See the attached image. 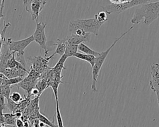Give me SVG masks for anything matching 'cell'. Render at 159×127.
Instances as JSON below:
<instances>
[{
	"mask_svg": "<svg viewBox=\"0 0 159 127\" xmlns=\"http://www.w3.org/2000/svg\"><path fill=\"white\" fill-rule=\"evenodd\" d=\"M4 119H5L4 124H7V125H15L16 123V118H4Z\"/></svg>",
	"mask_w": 159,
	"mask_h": 127,
	"instance_id": "4316f807",
	"label": "cell"
},
{
	"mask_svg": "<svg viewBox=\"0 0 159 127\" xmlns=\"http://www.w3.org/2000/svg\"><path fill=\"white\" fill-rule=\"evenodd\" d=\"M35 87L39 90L40 95V94L43 92V91L46 88L48 87V82L45 79L42 78L41 79H40L37 81V82L35 84Z\"/></svg>",
	"mask_w": 159,
	"mask_h": 127,
	"instance_id": "ac0fdd59",
	"label": "cell"
},
{
	"mask_svg": "<svg viewBox=\"0 0 159 127\" xmlns=\"http://www.w3.org/2000/svg\"><path fill=\"white\" fill-rule=\"evenodd\" d=\"M94 17L100 22L104 23L107 20V13L105 11H101L99 12L97 14L94 15Z\"/></svg>",
	"mask_w": 159,
	"mask_h": 127,
	"instance_id": "7402d4cb",
	"label": "cell"
},
{
	"mask_svg": "<svg viewBox=\"0 0 159 127\" xmlns=\"http://www.w3.org/2000/svg\"><path fill=\"white\" fill-rule=\"evenodd\" d=\"M4 97L0 95V113H2V111L5 108L6 104H5V100H4Z\"/></svg>",
	"mask_w": 159,
	"mask_h": 127,
	"instance_id": "484cf974",
	"label": "cell"
},
{
	"mask_svg": "<svg viewBox=\"0 0 159 127\" xmlns=\"http://www.w3.org/2000/svg\"><path fill=\"white\" fill-rule=\"evenodd\" d=\"M67 58H68L66 57V56L65 55H63L61 56L60 58L59 59V60L57 63V64L55 65V66L52 68L55 76H61V71L63 69H65V68L64 66V64H65V61Z\"/></svg>",
	"mask_w": 159,
	"mask_h": 127,
	"instance_id": "7c38bea8",
	"label": "cell"
},
{
	"mask_svg": "<svg viewBox=\"0 0 159 127\" xmlns=\"http://www.w3.org/2000/svg\"><path fill=\"white\" fill-rule=\"evenodd\" d=\"M16 103L14 102L13 101H12L10 99H7V108L11 111V112H14L16 107Z\"/></svg>",
	"mask_w": 159,
	"mask_h": 127,
	"instance_id": "d4e9b609",
	"label": "cell"
},
{
	"mask_svg": "<svg viewBox=\"0 0 159 127\" xmlns=\"http://www.w3.org/2000/svg\"><path fill=\"white\" fill-rule=\"evenodd\" d=\"M45 125H46L45 124H44L43 123H42V122H41V121H40V123H39V126H40V127H45Z\"/></svg>",
	"mask_w": 159,
	"mask_h": 127,
	"instance_id": "f546056e",
	"label": "cell"
},
{
	"mask_svg": "<svg viewBox=\"0 0 159 127\" xmlns=\"http://www.w3.org/2000/svg\"><path fill=\"white\" fill-rule=\"evenodd\" d=\"M11 85H1L0 95H2L7 99H9L11 95Z\"/></svg>",
	"mask_w": 159,
	"mask_h": 127,
	"instance_id": "44dd1931",
	"label": "cell"
},
{
	"mask_svg": "<svg viewBox=\"0 0 159 127\" xmlns=\"http://www.w3.org/2000/svg\"><path fill=\"white\" fill-rule=\"evenodd\" d=\"M29 73V72H27L26 71L22 70V69H10V68H6L2 73L7 78H14L17 77H22L23 76L25 75V73Z\"/></svg>",
	"mask_w": 159,
	"mask_h": 127,
	"instance_id": "30bf717a",
	"label": "cell"
},
{
	"mask_svg": "<svg viewBox=\"0 0 159 127\" xmlns=\"http://www.w3.org/2000/svg\"><path fill=\"white\" fill-rule=\"evenodd\" d=\"M77 50H78V45L66 43L65 52L64 55H65L67 58L73 56V55L76 53H77Z\"/></svg>",
	"mask_w": 159,
	"mask_h": 127,
	"instance_id": "2e32d148",
	"label": "cell"
},
{
	"mask_svg": "<svg viewBox=\"0 0 159 127\" xmlns=\"http://www.w3.org/2000/svg\"><path fill=\"white\" fill-rule=\"evenodd\" d=\"M55 101H56V119L57 121V124H58L57 125H58V127H64L62 117L60 111L58 100H55Z\"/></svg>",
	"mask_w": 159,
	"mask_h": 127,
	"instance_id": "d6986e66",
	"label": "cell"
},
{
	"mask_svg": "<svg viewBox=\"0 0 159 127\" xmlns=\"http://www.w3.org/2000/svg\"><path fill=\"white\" fill-rule=\"evenodd\" d=\"M151 79L149 82L150 89L156 93L157 102L159 107V68L156 64H153L150 66Z\"/></svg>",
	"mask_w": 159,
	"mask_h": 127,
	"instance_id": "ba28073f",
	"label": "cell"
},
{
	"mask_svg": "<svg viewBox=\"0 0 159 127\" xmlns=\"http://www.w3.org/2000/svg\"><path fill=\"white\" fill-rule=\"evenodd\" d=\"M78 50L79 51H81L84 54L93 55L95 57L98 56L101 53V52H98V51H96L94 50H93L89 47H88L84 43H81L80 45H78Z\"/></svg>",
	"mask_w": 159,
	"mask_h": 127,
	"instance_id": "9a60e30c",
	"label": "cell"
},
{
	"mask_svg": "<svg viewBox=\"0 0 159 127\" xmlns=\"http://www.w3.org/2000/svg\"><path fill=\"white\" fill-rule=\"evenodd\" d=\"M104 23L99 22L95 17L91 19H76L71 20L69 23L68 30L71 33H73L76 29H81L86 33H93L98 36L99 30Z\"/></svg>",
	"mask_w": 159,
	"mask_h": 127,
	"instance_id": "7a4b0ae2",
	"label": "cell"
},
{
	"mask_svg": "<svg viewBox=\"0 0 159 127\" xmlns=\"http://www.w3.org/2000/svg\"><path fill=\"white\" fill-rule=\"evenodd\" d=\"M73 56L75 58H77L80 59H82V60L88 62L91 64L92 69L93 68L94 63H95V59H96V57L94 56L84 54L83 53H81L77 52L73 55Z\"/></svg>",
	"mask_w": 159,
	"mask_h": 127,
	"instance_id": "5bb4252c",
	"label": "cell"
},
{
	"mask_svg": "<svg viewBox=\"0 0 159 127\" xmlns=\"http://www.w3.org/2000/svg\"><path fill=\"white\" fill-rule=\"evenodd\" d=\"M30 95H33L34 96H40V93H39V91L37 89H36L35 87H34L32 90V92H31V94Z\"/></svg>",
	"mask_w": 159,
	"mask_h": 127,
	"instance_id": "83f0119b",
	"label": "cell"
},
{
	"mask_svg": "<svg viewBox=\"0 0 159 127\" xmlns=\"http://www.w3.org/2000/svg\"><path fill=\"white\" fill-rule=\"evenodd\" d=\"M15 115H16V117H20V116H21V113L17 112V113H15Z\"/></svg>",
	"mask_w": 159,
	"mask_h": 127,
	"instance_id": "4dcf8cb0",
	"label": "cell"
},
{
	"mask_svg": "<svg viewBox=\"0 0 159 127\" xmlns=\"http://www.w3.org/2000/svg\"><path fill=\"white\" fill-rule=\"evenodd\" d=\"M14 127H16V126H14Z\"/></svg>",
	"mask_w": 159,
	"mask_h": 127,
	"instance_id": "d6a6232c",
	"label": "cell"
},
{
	"mask_svg": "<svg viewBox=\"0 0 159 127\" xmlns=\"http://www.w3.org/2000/svg\"><path fill=\"white\" fill-rule=\"evenodd\" d=\"M9 99L12 101H13L14 102H15L16 103L22 100V97L21 95L18 92H12V94H11L10 95Z\"/></svg>",
	"mask_w": 159,
	"mask_h": 127,
	"instance_id": "cb8c5ba5",
	"label": "cell"
},
{
	"mask_svg": "<svg viewBox=\"0 0 159 127\" xmlns=\"http://www.w3.org/2000/svg\"><path fill=\"white\" fill-rule=\"evenodd\" d=\"M133 28H134V26H132L130 28H129L126 32H125L120 36L117 37L114 40V42L112 43V44L106 51L101 52L100 55L96 57L95 63H94L93 68L92 69V70H93V72H92V74H93V81H92V84H91V89L93 92H96L97 91L96 83L98 82V77L100 70L102 68V66L106 58H107L108 54L109 53L110 51L113 48V46H115V45L117 43V42L118 41H119L124 36H125L129 32H130Z\"/></svg>",
	"mask_w": 159,
	"mask_h": 127,
	"instance_id": "3957f363",
	"label": "cell"
},
{
	"mask_svg": "<svg viewBox=\"0 0 159 127\" xmlns=\"http://www.w3.org/2000/svg\"><path fill=\"white\" fill-rule=\"evenodd\" d=\"M54 46H57V48L55 50V51L50 56L51 58H53L55 55L58 54L60 56H62L65 54V49H66V42L64 38L63 39H57V43L53 44Z\"/></svg>",
	"mask_w": 159,
	"mask_h": 127,
	"instance_id": "4fadbf2b",
	"label": "cell"
},
{
	"mask_svg": "<svg viewBox=\"0 0 159 127\" xmlns=\"http://www.w3.org/2000/svg\"><path fill=\"white\" fill-rule=\"evenodd\" d=\"M156 64V65L159 68V63H155Z\"/></svg>",
	"mask_w": 159,
	"mask_h": 127,
	"instance_id": "1f68e13d",
	"label": "cell"
},
{
	"mask_svg": "<svg viewBox=\"0 0 159 127\" xmlns=\"http://www.w3.org/2000/svg\"><path fill=\"white\" fill-rule=\"evenodd\" d=\"M37 82H33V81L27 80L26 79L24 78L21 82L16 84L15 85H16L18 87V89L19 88L23 89L27 92L28 95H30L31 94L32 90L35 87Z\"/></svg>",
	"mask_w": 159,
	"mask_h": 127,
	"instance_id": "8fae6325",
	"label": "cell"
},
{
	"mask_svg": "<svg viewBox=\"0 0 159 127\" xmlns=\"http://www.w3.org/2000/svg\"><path fill=\"white\" fill-rule=\"evenodd\" d=\"M154 0H130L127 2L123 3H117V4H111L109 5L102 7L104 11L107 14L116 13L120 14L123 11H126L128 9H130L134 6L142 5L145 3L152 2Z\"/></svg>",
	"mask_w": 159,
	"mask_h": 127,
	"instance_id": "277c9868",
	"label": "cell"
},
{
	"mask_svg": "<svg viewBox=\"0 0 159 127\" xmlns=\"http://www.w3.org/2000/svg\"><path fill=\"white\" fill-rule=\"evenodd\" d=\"M66 43L71 45H78L81 43L89 42L91 39V35L89 33H87L84 35H78L76 34H71L69 36L64 38Z\"/></svg>",
	"mask_w": 159,
	"mask_h": 127,
	"instance_id": "9c48e42d",
	"label": "cell"
},
{
	"mask_svg": "<svg viewBox=\"0 0 159 127\" xmlns=\"http://www.w3.org/2000/svg\"><path fill=\"white\" fill-rule=\"evenodd\" d=\"M47 25L46 23L36 21V28L33 34L34 42H35L40 47L41 49H43L45 51V56H47L48 50L47 48V37L45 32V28Z\"/></svg>",
	"mask_w": 159,
	"mask_h": 127,
	"instance_id": "8992f818",
	"label": "cell"
},
{
	"mask_svg": "<svg viewBox=\"0 0 159 127\" xmlns=\"http://www.w3.org/2000/svg\"><path fill=\"white\" fill-rule=\"evenodd\" d=\"M25 11L30 15L33 20H37L39 15L47 4L46 0H24Z\"/></svg>",
	"mask_w": 159,
	"mask_h": 127,
	"instance_id": "5b68a950",
	"label": "cell"
},
{
	"mask_svg": "<svg viewBox=\"0 0 159 127\" xmlns=\"http://www.w3.org/2000/svg\"><path fill=\"white\" fill-rule=\"evenodd\" d=\"M16 125H17V127H23L24 126V123L22 120H19V119H17L16 120Z\"/></svg>",
	"mask_w": 159,
	"mask_h": 127,
	"instance_id": "f1b7e54d",
	"label": "cell"
},
{
	"mask_svg": "<svg viewBox=\"0 0 159 127\" xmlns=\"http://www.w3.org/2000/svg\"><path fill=\"white\" fill-rule=\"evenodd\" d=\"M16 53V55L15 56V58H16V61H18L20 64H21L23 66V67L26 69L27 64H26V63H25V59H24V52H23V53Z\"/></svg>",
	"mask_w": 159,
	"mask_h": 127,
	"instance_id": "603a6c76",
	"label": "cell"
},
{
	"mask_svg": "<svg viewBox=\"0 0 159 127\" xmlns=\"http://www.w3.org/2000/svg\"><path fill=\"white\" fill-rule=\"evenodd\" d=\"M37 117H38V119L40 121L43 123L44 124H45L46 125H47L50 127H58V125H55L53 123V122H52L51 121H50L46 116H45L44 115L41 114L39 112H38Z\"/></svg>",
	"mask_w": 159,
	"mask_h": 127,
	"instance_id": "ffe728a7",
	"label": "cell"
},
{
	"mask_svg": "<svg viewBox=\"0 0 159 127\" xmlns=\"http://www.w3.org/2000/svg\"><path fill=\"white\" fill-rule=\"evenodd\" d=\"M34 41L33 35L29 37L18 40L14 41L11 38L6 40V43L9 47V50L12 53H23L25 48Z\"/></svg>",
	"mask_w": 159,
	"mask_h": 127,
	"instance_id": "52a82bcc",
	"label": "cell"
},
{
	"mask_svg": "<svg viewBox=\"0 0 159 127\" xmlns=\"http://www.w3.org/2000/svg\"><path fill=\"white\" fill-rule=\"evenodd\" d=\"M23 80V78L21 77H17L14 78L7 79V77L4 79L2 81V83L1 85H16Z\"/></svg>",
	"mask_w": 159,
	"mask_h": 127,
	"instance_id": "e0dca14e",
	"label": "cell"
},
{
	"mask_svg": "<svg viewBox=\"0 0 159 127\" xmlns=\"http://www.w3.org/2000/svg\"><path fill=\"white\" fill-rule=\"evenodd\" d=\"M158 18H159V1L142 4L134 11L130 22L134 24L142 23L150 25Z\"/></svg>",
	"mask_w": 159,
	"mask_h": 127,
	"instance_id": "6da1fadb",
	"label": "cell"
}]
</instances>
